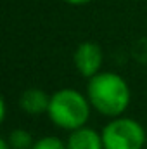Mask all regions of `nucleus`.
I'll list each match as a JSON object with an SVG mask.
<instances>
[{
  "label": "nucleus",
  "mask_w": 147,
  "mask_h": 149,
  "mask_svg": "<svg viewBox=\"0 0 147 149\" xmlns=\"http://www.w3.org/2000/svg\"><path fill=\"white\" fill-rule=\"evenodd\" d=\"M85 94L92 109L106 118L125 114L132 102V90L125 76L116 71H101L87 80Z\"/></svg>",
  "instance_id": "1"
},
{
  "label": "nucleus",
  "mask_w": 147,
  "mask_h": 149,
  "mask_svg": "<svg viewBox=\"0 0 147 149\" xmlns=\"http://www.w3.org/2000/svg\"><path fill=\"white\" fill-rule=\"evenodd\" d=\"M92 111V104L85 92L73 87H64L50 94L47 118L54 127L64 132H73L88 123Z\"/></svg>",
  "instance_id": "2"
},
{
  "label": "nucleus",
  "mask_w": 147,
  "mask_h": 149,
  "mask_svg": "<svg viewBox=\"0 0 147 149\" xmlns=\"http://www.w3.org/2000/svg\"><path fill=\"white\" fill-rule=\"evenodd\" d=\"M104 149H144L147 148V130L144 125L126 114L109 118L101 130Z\"/></svg>",
  "instance_id": "3"
},
{
  "label": "nucleus",
  "mask_w": 147,
  "mask_h": 149,
  "mask_svg": "<svg viewBox=\"0 0 147 149\" xmlns=\"http://www.w3.org/2000/svg\"><path fill=\"white\" fill-rule=\"evenodd\" d=\"M102 63H104V54L99 43L92 40H85L76 45L73 52V64L80 76L87 80L95 76L102 71Z\"/></svg>",
  "instance_id": "4"
},
{
  "label": "nucleus",
  "mask_w": 147,
  "mask_h": 149,
  "mask_svg": "<svg viewBox=\"0 0 147 149\" xmlns=\"http://www.w3.org/2000/svg\"><path fill=\"white\" fill-rule=\"evenodd\" d=\"M66 146L68 149H104V141L101 130L85 125L73 132H68Z\"/></svg>",
  "instance_id": "5"
},
{
  "label": "nucleus",
  "mask_w": 147,
  "mask_h": 149,
  "mask_svg": "<svg viewBox=\"0 0 147 149\" xmlns=\"http://www.w3.org/2000/svg\"><path fill=\"white\" fill-rule=\"evenodd\" d=\"M49 102H50V94H47L45 90L37 88V87L23 90L19 95V108L23 109V113L30 116L47 114Z\"/></svg>",
  "instance_id": "6"
},
{
  "label": "nucleus",
  "mask_w": 147,
  "mask_h": 149,
  "mask_svg": "<svg viewBox=\"0 0 147 149\" xmlns=\"http://www.w3.org/2000/svg\"><path fill=\"white\" fill-rule=\"evenodd\" d=\"M5 139H7L10 149H31L33 142H35L31 132H28L24 128H14V130H10L5 135Z\"/></svg>",
  "instance_id": "7"
},
{
  "label": "nucleus",
  "mask_w": 147,
  "mask_h": 149,
  "mask_svg": "<svg viewBox=\"0 0 147 149\" xmlns=\"http://www.w3.org/2000/svg\"><path fill=\"white\" fill-rule=\"evenodd\" d=\"M31 149H68V146H66V141L55 135H43L40 139H35Z\"/></svg>",
  "instance_id": "8"
},
{
  "label": "nucleus",
  "mask_w": 147,
  "mask_h": 149,
  "mask_svg": "<svg viewBox=\"0 0 147 149\" xmlns=\"http://www.w3.org/2000/svg\"><path fill=\"white\" fill-rule=\"evenodd\" d=\"M133 57L140 64H147V37L140 38L133 47Z\"/></svg>",
  "instance_id": "9"
},
{
  "label": "nucleus",
  "mask_w": 147,
  "mask_h": 149,
  "mask_svg": "<svg viewBox=\"0 0 147 149\" xmlns=\"http://www.w3.org/2000/svg\"><path fill=\"white\" fill-rule=\"evenodd\" d=\"M5 118H7V101L5 97H2L0 99V121H5Z\"/></svg>",
  "instance_id": "10"
},
{
  "label": "nucleus",
  "mask_w": 147,
  "mask_h": 149,
  "mask_svg": "<svg viewBox=\"0 0 147 149\" xmlns=\"http://www.w3.org/2000/svg\"><path fill=\"white\" fill-rule=\"evenodd\" d=\"M62 2H66V3H69V5H85V3H88V2H92V0H62Z\"/></svg>",
  "instance_id": "11"
},
{
  "label": "nucleus",
  "mask_w": 147,
  "mask_h": 149,
  "mask_svg": "<svg viewBox=\"0 0 147 149\" xmlns=\"http://www.w3.org/2000/svg\"><path fill=\"white\" fill-rule=\"evenodd\" d=\"M0 149H10V146H9V142H7V139H5V137H2V139H0Z\"/></svg>",
  "instance_id": "12"
}]
</instances>
